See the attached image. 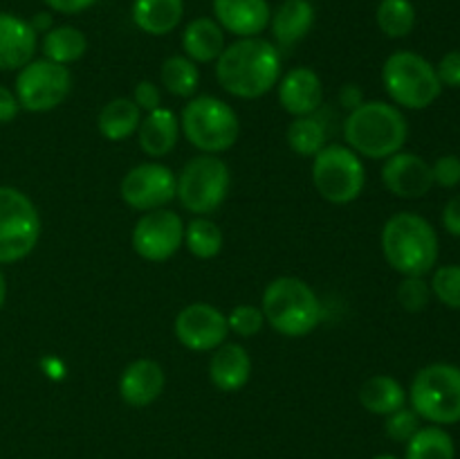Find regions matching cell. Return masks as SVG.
Returning a JSON list of instances; mask_svg holds the SVG:
<instances>
[{
	"label": "cell",
	"mask_w": 460,
	"mask_h": 459,
	"mask_svg": "<svg viewBox=\"0 0 460 459\" xmlns=\"http://www.w3.org/2000/svg\"><path fill=\"white\" fill-rule=\"evenodd\" d=\"M216 79L232 97H263L281 79V50L263 36L236 39L216 58Z\"/></svg>",
	"instance_id": "obj_1"
},
{
	"label": "cell",
	"mask_w": 460,
	"mask_h": 459,
	"mask_svg": "<svg viewBox=\"0 0 460 459\" xmlns=\"http://www.w3.org/2000/svg\"><path fill=\"white\" fill-rule=\"evenodd\" d=\"M382 252L402 277H425L438 261V234L434 225L413 212H398L382 228Z\"/></svg>",
	"instance_id": "obj_2"
},
{
	"label": "cell",
	"mask_w": 460,
	"mask_h": 459,
	"mask_svg": "<svg viewBox=\"0 0 460 459\" xmlns=\"http://www.w3.org/2000/svg\"><path fill=\"white\" fill-rule=\"evenodd\" d=\"M407 138V117L395 104L364 102L344 120L346 147L353 148L359 158L386 160L402 151Z\"/></svg>",
	"instance_id": "obj_3"
},
{
	"label": "cell",
	"mask_w": 460,
	"mask_h": 459,
	"mask_svg": "<svg viewBox=\"0 0 460 459\" xmlns=\"http://www.w3.org/2000/svg\"><path fill=\"white\" fill-rule=\"evenodd\" d=\"M261 310L265 322L286 338H304L322 322V302L308 282L292 274L272 279L265 286Z\"/></svg>",
	"instance_id": "obj_4"
},
{
	"label": "cell",
	"mask_w": 460,
	"mask_h": 459,
	"mask_svg": "<svg viewBox=\"0 0 460 459\" xmlns=\"http://www.w3.org/2000/svg\"><path fill=\"white\" fill-rule=\"evenodd\" d=\"M180 130L198 151L218 156L236 144L241 122L227 102L211 94H200L184 104L180 112Z\"/></svg>",
	"instance_id": "obj_5"
},
{
	"label": "cell",
	"mask_w": 460,
	"mask_h": 459,
	"mask_svg": "<svg viewBox=\"0 0 460 459\" xmlns=\"http://www.w3.org/2000/svg\"><path fill=\"white\" fill-rule=\"evenodd\" d=\"M382 84L391 102L409 111H425L443 93L436 66L409 50H400L386 58L382 66Z\"/></svg>",
	"instance_id": "obj_6"
},
{
	"label": "cell",
	"mask_w": 460,
	"mask_h": 459,
	"mask_svg": "<svg viewBox=\"0 0 460 459\" xmlns=\"http://www.w3.org/2000/svg\"><path fill=\"white\" fill-rule=\"evenodd\" d=\"M411 410L431 426L460 423V367L434 363L413 376L409 390Z\"/></svg>",
	"instance_id": "obj_7"
},
{
	"label": "cell",
	"mask_w": 460,
	"mask_h": 459,
	"mask_svg": "<svg viewBox=\"0 0 460 459\" xmlns=\"http://www.w3.org/2000/svg\"><path fill=\"white\" fill-rule=\"evenodd\" d=\"M232 174L223 158L200 153L191 158L175 180V196L180 205L193 216H209L225 202Z\"/></svg>",
	"instance_id": "obj_8"
},
{
	"label": "cell",
	"mask_w": 460,
	"mask_h": 459,
	"mask_svg": "<svg viewBox=\"0 0 460 459\" xmlns=\"http://www.w3.org/2000/svg\"><path fill=\"white\" fill-rule=\"evenodd\" d=\"M310 171L319 196L332 205H349L358 201L367 184L362 158L346 144H326L313 158Z\"/></svg>",
	"instance_id": "obj_9"
},
{
	"label": "cell",
	"mask_w": 460,
	"mask_h": 459,
	"mask_svg": "<svg viewBox=\"0 0 460 459\" xmlns=\"http://www.w3.org/2000/svg\"><path fill=\"white\" fill-rule=\"evenodd\" d=\"M40 238V216L27 194L0 187V264H16L31 255Z\"/></svg>",
	"instance_id": "obj_10"
},
{
	"label": "cell",
	"mask_w": 460,
	"mask_h": 459,
	"mask_svg": "<svg viewBox=\"0 0 460 459\" xmlns=\"http://www.w3.org/2000/svg\"><path fill=\"white\" fill-rule=\"evenodd\" d=\"M72 88V75L67 66L49 58H31L18 70L16 94L22 111L48 112L61 106Z\"/></svg>",
	"instance_id": "obj_11"
},
{
	"label": "cell",
	"mask_w": 460,
	"mask_h": 459,
	"mask_svg": "<svg viewBox=\"0 0 460 459\" xmlns=\"http://www.w3.org/2000/svg\"><path fill=\"white\" fill-rule=\"evenodd\" d=\"M133 250L146 261H169L184 243V223L173 210L144 212L130 234Z\"/></svg>",
	"instance_id": "obj_12"
},
{
	"label": "cell",
	"mask_w": 460,
	"mask_h": 459,
	"mask_svg": "<svg viewBox=\"0 0 460 459\" xmlns=\"http://www.w3.org/2000/svg\"><path fill=\"white\" fill-rule=\"evenodd\" d=\"M178 176L160 162H142L121 178L119 194L128 207L137 212L160 210L175 198Z\"/></svg>",
	"instance_id": "obj_13"
},
{
	"label": "cell",
	"mask_w": 460,
	"mask_h": 459,
	"mask_svg": "<svg viewBox=\"0 0 460 459\" xmlns=\"http://www.w3.org/2000/svg\"><path fill=\"white\" fill-rule=\"evenodd\" d=\"M175 338L191 351H214L227 340V315L207 302L184 306L173 322Z\"/></svg>",
	"instance_id": "obj_14"
},
{
	"label": "cell",
	"mask_w": 460,
	"mask_h": 459,
	"mask_svg": "<svg viewBox=\"0 0 460 459\" xmlns=\"http://www.w3.org/2000/svg\"><path fill=\"white\" fill-rule=\"evenodd\" d=\"M382 183L398 198H422L434 187L431 165L418 153L398 151L382 166Z\"/></svg>",
	"instance_id": "obj_15"
},
{
	"label": "cell",
	"mask_w": 460,
	"mask_h": 459,
	"mask_svg": "<svg viewBox=\"0 0 460 459\" xmlns=\"http://www.w3.org/2000/svg\"><path fill=\"white\" fill-rule=\"evenodd\" d=\"M279 102L292 117L314 115L323 104L322 76L308 66H296L281 75L277 84Z\"/></svg>",
	"instance_id": "obj_16"
},
{
	"label": "cell",
	"mask_w": 460,
	"mask_h": 459,
	"mask_svg": "<svg viewBox=\"0 0 460 459\" xmlns=\"http://www.w3.org/2000/svg\"><path fill=\"white\" fill-rule=\"evenodd\" d=\"M211 9L216 22L236 39L261 36L270 27L272 16L268 0H214Z\"/></svg>",
	"instance_id": "obj_17"
},
{
	"label": "cell",
	"mask_w": 460,
	"mask_h": 459,
	"mask_svg": "<svg viewBox=\"0 0 460 459\" xmlns=\"http://www.w3.org/2000/svg\"><path fill=\"white\" fill-rule=\"evenodd\" d=\"M39 34L30 21L16 14L0 12V70H21L34 58Z\"/></svg>",
	"instance_id": "obj_18"
},
{
	"label": "cell",
	"mask_w": 460,
	"mask_h": 459,
	"mask_svg": "<svg viewBox=\"0 0 460 459\" xmlns=\"http://www.w3.org/2000/svg\"><path fill=\"white\" fill-rule=\"evenodd\" d=\"M164 369L157 360H133L119 376V396L130 408H148L164 392Z\"/></svg>",
	"instance_id": "obj_19"
},
{
	"label": "cell",
	"mask_w": 460,
	"mask_h": 459,
	"mask_svg": "<svg viewBox=\"0 0 460 459\" xmlns=\"http://www.w3.org/2000/svg\"><path fill=\"white\" fill-rule=\"evenodd\" d=\"M314 18H317V12L310 0H283L270 16L274 45L283 50L304 40L313 30Z\"/></svg>",
	"instance_id": "obj_20"
},
{
	"label": "cell",
	"mask_w": 460,
	"mask_h": 459,
	"mask_svg": "<svg viewBox=\"0 0 460 459\" xmlns=\"http://www.w3.org/2000/svg\"><path fill=\"white\" fill-rule=\"evenodd\" d=\"M252 376V358L238 342H223L216 346L209 360V378L220 392H238Z\"/></svg>",
	"instance_id": "obj_21"
},
{
	"label": "cell",
	"mask_w": 460,
	"mask_h": 459,
	"mask_svg": "<svg viewBox=\"0 0 460 459\" xmlns=\"http://www.w3.org/2000/svg\"><path fill=\"white\" fill-rule=\"evenodd\" d=\"M180 138V117L171 108H155L142 117L137 129V142L146 156H169Z\"/></svg>",
	"instance_id": "obj_22"
},
{
	"label": "cell",
	"mask_w": 460,
	"mask_h": 459,
	"mask_svg": "<svg viewBox=\"0 0 460 459\" xmlns=\"http://www.w3.org/2000/svg\"><path fill=\"white\" fill-rule=\"evenodd\" d=\"M227 48L225 30L211 16H198L187 22L182 32L184 57L193 63H211Z\"/></svg>",
	"instance_id": "obj_23"
},
{
	"label": "cell",
	"mask_w": 460,
	"mask_h": 459,
	"mask_svg": "<svg viewBox=\"0 0 460 459\" xmlns=\"http://www.w3.org/2000/svg\"><path fill=\"white\" fill-rule=\"evenodd\" d=\"M133 22L148 36H166L182 22L184 0H133Z\"/></svg>",
	"instance_id": "obj_24"
},
{
	"label": "cell",
	"mask_w": 460,
	"mask_h": 459,
	"mask_svg": "<svg viewBox=\"0 0 460 459\" xmlns=\"http://www.w3.org/2000/svg\"><path fill=\"white\" fill-rule=\"evenodd\" d=\"M358 396L362 408L377 417H389L395 410L407 405V390L400 385V381L386 376V374H376V376L367 378L359 387Z\"/></svg>",
	"instance_id": "obj_25"
},
{
	"label": "cell",
	"mask_w": 460,
	"mask_h": 459,
	"mask_svg": "<svg viewBox=\"0 0 460 459\" xmlns=\"http://www.w3.org/2000/svg\"><path fill=\"white\" fill-rule=\"evenodd\" d=\"M139 122H142V111L130 97L111 99L102 108L97 117V129L111 142H124L130 135L137 133Z\"/></svg>",
	"instance_id": "obj_26"
},
{
	"label": "cell",
	"mask_w": 460,
	"mask_h": 459,
	"mask_svg": "<svg viewBox=\"0 0 460 459\" xmlns=\"http://www.w3.org/2000/svg\"><path fill=\"white\" fill-rule=\"evenodd\" d=\"M40 50H43V58L61 63V66H70V63L79 61L88 52V39H85L79 27L58 25L45 32L43 40H40Z\"/></svg>",
	"instance_id": "obj_27"
},
{
	"label": "cell",
	"mask_w": 460,
	"mask_h": 459,
	"mask_svg": "<svg viewBox=\"0 0 460 459\" xmlns=\"http://www.w3.org/2000/svg\"><path fill=\"white\" fill-rule=\"evenodd\" d=\"M286 140L292 151L301 158H314L326 147L328 130L326 122L314 112V115L295 117L286 130Z\"/></svg>",
	"instance_id": "obj_28"
},
{
	"label": "cell",
	"mask_w": 460,
	"mask_h": 459,
	"mask_svg": "<svg viewBox=\"0 0 460 459\" xmlns=\"http://www.w3.org/2000/svg\"><path fill=\"white\" fill-rule=\"evenodd\" d=\"M160 84L164 86V90L173 97L191 99L196 94L198 86H200V70H198V63H193L191 58L184 57V54H173V57L166 58L160 68Z\"/></svg>",
	"instance_id": "obj_29"
},
{
	"label": "cell",
	"mask_w": 460,
	"mask_h": 459,
	"mask_svg": "<svg viewBox=\"0 0 460 459\" xmlns=\"http://www.w3.org/2000/svg\"><path fill=\"white\" fill-rule=\"evenodd\" d=\"M404 459H456V446L443 426H425L407 441Z\"/></svg>",
	"instance_id": "obj_30"
},
{
	"label": "cell",
	"mask_w": 460,
	"mask_h": 459,
	"mask_svg": "<svg viewBox=\"0 0 460 459\" xmlns=\"http://www.w3.org/2000/svg\"><path fill=\"white\" fill-rule=\"evenodd\" d=\"M184 243L189 252L198 259H214L225 246L223 230L207 216H193L189 225H184Z\"/></svg>",
	"instance_id": "obj_31"
},
{
	"label": "cell",
	"mask_w": 460,
	"mask_h": 459,
	"mask_svg": "<svg viewBox=\"0 0 460 459\" xmlns=\"http://www.w3.org/2000/svg\"><path fill=\"white\" fill-rule=\"evenodd\" d=\"M376 22L389 39H404L416 27V7L411 0H380L376 9Z\"/></svg>",
	"instance_id": "obj_32"
},
{
	"label": "cell",
	"mask_w": 460,
	"mask_h": 459,
	"mask_svg": "<svg viewBox=\"0 0 460 459\" xmlns=\"http://www.w3.org/2000/svg\"><path fill=\"white\" fill-rule=\"evenodd\" d=\"M431 295L447 309L460 310V266H440L431 277Z\"/></svg>",
	"instance_id": "obj_33"
},
{
	"label": "cell",
	"mask_w": 460,
	"mask_h": 459,
	"mask_svg": "<svg viewBox=\"0 0 460 459\" xmlns=\"http://www.w3.org/2000/svg\"><path fill=\"white\" fill-rule=\"evenodd\" d=\"M229 331H234L241 338H254L263 331L265 315L261 306L254 304H238L234 306L232 313L227 315Z\"/></svg>",
	"instance_id": "obj_34"
},
{
	"label": "cell",
	"mask_w": 460,
	"mask_h": 459,
	"mask_svg": "<svg viewBox=\"0 0 460 459\" xmlns=\"http://www.w3.org/2000/svg\"><path fill=\"white\" fill-rule=\"evenodd\" d=\"M431 300V286L425 277H404L398 286V302L409 313H420Z\"/></svg>",
	"instance_id": "obj_35"
},
{
	"label": "cell",
	"mask_w": 460,
	"mask_h": 459,
	"mask_svg": "<svg viewBox=\"0 0 460 459\" xmlns=\"http://www.w3.org/2000/svg\"><path fill=\"white\" fill-rule=\"evenodd\" d=\"M385 432L389 439L398 441V444H407L409 439H411L413 435H416L418 430H420V417H418L416 412H413L411 408H400L395 410L394 414H389V417H385Z\"/></svg>",
	"instance_id": "obj_36"
},
{
	"label": "cell",
	"mask_w": 460,
	"mask_h": 459,
	"mask_svg": "<svg viewBox=\"0 0 460 459\" xmlns=\"http://www.w3.org/2000/svg\"><path fill=\"white\" fill-rule=\"evenodd\" d=\"M431 176H434V184L443 189H454L460 184V158L454 153L440 156L438 160L431 165Z\"/></svg>",
	"instance_id": "obj_37"
},
{
	"label": "cell",
	"mask_w": 460,
	"mask_h": 459,
	"mask_svg": "<svg viewBox=\"0 0 460 459\" xmlns=\"http://www.w3.org/2000/svg\"><path fill=\"white\" fill-rule=\"evenodd\" d=\"M443 88H460V50H449L436 66Z\"/></svg>",
	"instance_id": "obj_38"
},
{
	"label": "cell",
	"mask_w": 460,
	"mask_h": 459,
	"mask_svg": "<svg viewBox=\"0 0 460 459\" xmlns=\"http://www.w3.org/2000/svg\"><path fill=\"white\" fill-rule=\"evenodd\" d=\"M130 99L137 104L139 111L142 112H151V111H155V108L162 106V93H160V88H157V84H153L151 79L139 81V84L135 86L133 97Z\"/></svg>",
	"instance_id": "obj_39"
},
{
	"label": "cell",
	"mask_w": 460,
	"mask_h": 459,
	"mask_svg": "<svg viewBox=\"0 0 460 459\" xmlns=\"http://www.w3.org/2000/svg\"><path fill=\"white\" fill-rule=\"evenodd\" d=\"M49 7V12L66 14V16H75V14L85 12V9L93 7L97 0H43Z\"/></svg>",
	"instance_id": "obj_40"
},
{
	"label": "cell",
	"mask_w": 460,
	"mask_h": 459,
	"mask_svg": "<svg viewBox=\"0 0 460 459\" xmlns=\"http://www.w3.org/2000/svg\"><path fill=\"white\" fill-rule=\"evenodd\" d=\"M443 228L447 230L452 237L460 238V194L452 196L443 210Z\"/></svg>",
	"instance_id": "obj_41"
},
{
	"label": "cell",
	"mask_w": 460,
	"mask_h": 459,
	"mask_svg": "<svg viewBox=\"0 0 460 459\" xmlns=\"http://www.w3.org/2000/svg\"><path fill=\"white\" fill-rule=\"evenodd\" d=\"M18 111H21V104H18L13 90L0 86V124H9L18 115Z\"/></svg>",
	"instance_id": "obj_42"
},
{
	"label": "cell",
	"mask_w": 460,
	"mask_h": 459,
	"mask_svg": "<svg viewBox=\"0 0 460 459\" xmlns=\"http://www.w3.org/2000/svg\"><path fill=\"white\" fill-rule=\"evenodd\" d=\"M367 102V99H364V90L359 88L358 84H344L341 86V90H340V104H341V108H344V111H355V108L358 106H362V104Z\"/></svg>",
	"instance_id": "obj_43"
},
{
	"label": "cell",
	"mask_w": 460,
	"mask_h": 459,
	"mask_svg": "<svg viewBox=\"0 0 460 459\" xmlns=\"http://www.w3.org/2000/svg\"><path fill=\"white\" fill-rule=\"evenodd\" d=\"M30 22H31V27H34L36 34H45V32H49L54 27L52 14L49 12H39Z\"/></svg>",
	"instance_id": "obj_44"
},
{
	"label": "cell",
	"mask_w": 460,
	"mask_h": 459,
	"mask_svg": "<svg viewBox=\"0 0 460 459\" xmlns=\"http://www.w3.org/2000/svg\"><path fill=\"white\" fill-rule=\"evenodd\" d=\"M4 300H7V279H4L3 270H0V309L4 306Z\"/></svg>",
	"instance_id": "obj_45"
},
{
	"label": "cell",
	"mask_w": 460,
	"mask_h": 459,
	"mask_svg": "<svg viewBox=\"0 0 460 459\" xmlns=\"http://www.w3.org/2000/svg\"><path fill=\"white\" fill-rule=\"evenodd\" d=\"M373 459H398V457H394V454H377V457Z\"/></svg>",
	"instance_id": "obj_46"
}]
</instances>
